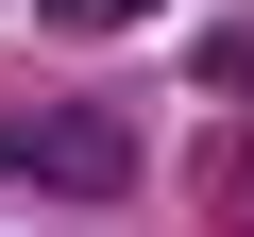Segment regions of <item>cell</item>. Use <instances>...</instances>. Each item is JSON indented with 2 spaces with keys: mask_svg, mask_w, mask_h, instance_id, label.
Instances as JSON below:
<instances>
[{
  "mask_svg": "<svg viewBox=\"0 0 254 237\" xmlns=\"http://www.w3.org/2000/svg\"><path fill=\"white\" fill-rule=\"evenodd\" d=\"M0 170L17 186H68V203H119L136 186V136L85 118V102H0Z\"/></svg>",
  "mask_w": 254,
  "mask_h": 237,
  "instance_id": "obj_1",
  "label": "cell"
},
{
  "mask_svg": "<svg viewBox=\"0 0 254 237\" xmlns=\"http://www.w3.org/2000/svg\"><path fill=\"white\" fill-rule=\"evenodd\" d=\"M136 17H170V0H51V34H136Z\"/></svg>",
  "mask_w": 254,
  "mask_h": 237,
  "instance_id": "obj_2",
  "label": "cell"
}]
</instances>
